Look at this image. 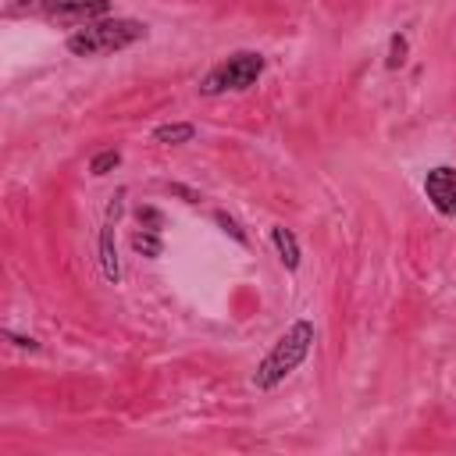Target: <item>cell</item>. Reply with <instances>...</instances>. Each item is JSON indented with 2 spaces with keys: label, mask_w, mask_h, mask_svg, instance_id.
Instances as JSON below:
<instances>
[{
  "label": "cell",
  "mask_w": 456,
  "mask_h": 456,
  "mask_svg": "<svg viewBox=\"0 0 456 456\" xmlns=\"http://www.w3.org/2000/svg\"><path fill=\"white\" fill-rule=\"evenodd\" d=\"M314 338H317L314 321H306V317L292 321V324L278 335V342L271 346V353L256 363V370H253V385H256L260 392H271L274 385H281V381H285V378H289V374L306 360V353H310Z\"/></svg>",
  "instance_id": "1"
},
{
  "label": "cell",
  "mask_w": 456,
  "mask_h": 456,
  "mask_svg": "<svg viewBox=\"0 0 456 456\" xmlns=\"http://www.w3.org/2000/svg\"><path fill=\"white\" fill-rule=\"evenodd\" d=\"M146 39V25L135 18H100L68 36V50L75 57H103L114 50H125L132 43Z\"/></svg>",
  "instance_id": "2"
},
{
  "label": "cell",
  "mask_w": 456,
  "mask_h": 456,
  "mask_svg": "<svg viewBox=\"0 0 456 456\" xmlns=\"http://www.w3.org/2000/svg\"><path fill=\"white\" fill-rule=\"evenodd\" d=\"M264 68H267V61H264V53H256V50L228 53L224 61H217V64L203 75L200 93H207V96H217V93H242V89L256 86V78L264 75Z\"/></svg>",
  "instance_id": "3"
},
{
  "label": "cell",
  "mask_w": 456,
  "mask_h": 456,
  "mask_svg": "<svg viewBox=\"0 0 456 456\" xmlns=\"http://www.w3.org/2000/svg\"><path fill=\"white\" fill-rule=\"evenodd\" d=\"M110 11V0H18L7 14H28L53 25H89Z\"/></svg>",
  "instance_id": "4"
},
{
  "label": "cell",
  "mask_w": 456,
  "mask_h": 456,
  "mask_svg": "<svg viewBox=\"0 0 456 456\" xmlns=\"http://www.w3.org/2000/svg\"><path fill=\"white\" fill-rule=\"evenodd\" d=\"M424 196L442 217H456V167L438 164L424 175Z\"/></svg>",
  "instance_id": "5"
},
{
  "label": "cell",
  "mask_w": 456,
  "mask_h": 456,
  "mask_svg": "<svg viewBox=\"0 0 456 456\" xmlns=\"http://www.w3.org/2000/svg\"><path fill=\"white\" fill-rule=\"evenodd\" d=\"M121 200H125V189H118L114 203H110V210H107V221H103V228H100V267H103V278H107L110 285L121 281V264H118V249H114V224H118V217H121Z\"/></svg>",
  "instance_id": "6"
},
{
  "label": "cell",
  "mask_w": 456,
  "mask_h": 456,
  "mask_svg": "<svg viewBox=\"0 0 456 456\" xmlns=\"http://www.w3.org/2000/svg\"><path fill=\"white\" fill-rule=\"evenodd\" d=\"M271 242H274V249H278L281 264H285L289 271H296V267H299V260H303V253H299V242H296V235H292L289 228L274 224V228H271Z\"/></svg>",
  "instance_id": "7"
},
{
  "label": "cell",
  "mask_w": 456,
  "mask_h": 456,
  "mask_svg": "<svg viewBox=\"0 0 456 456\" xmlns=\"http://www.w3.org/2000/svg\"><path fill=\"white\" fill-rule=\"evenodd\" d=\"M192 139H196L192 121H171V125L153 128V142H164V146H182V142H192Z\"/></svg>",
  "instance_id": "8"
},
{
  "label": "cell",
  "mask_w": 456,
  "mask_h": 456,
  "mask_svg": "<svg viewBox=\"0 0 456 456\" xmlns=\"http://www.w3.org/2000/svg\"><path fill=\"white\" fill-rule=\"evenodd\" d=\"M128 242H132V249H135L139 256H150V260L164 253V242H160V235H157V232H150V228H142V232H132V239H128Z\"/></svg>",
  "instance_id": "9"
},
{
  "label": "cell",
  "mask_w": 456,
  "mask_h": 456,
  "mask_svg": "<svg viewBox=\"0 0 456 456\" xmlns=\"http://www.w3.org/2000/svg\"><path fill=\"white\" fill-rule=\"evenodd\" d=\"M406 57H410V39H406V32H392V39H388V57H385V68H403L406 64Z\"/></svg>",
  "instance_id": "10"
},
{
  "label": "cell",
  "mask_w": 456,
  "mask_h": 456,
  "mask_svg": "<svg viewBox=\"0 0 456 456\" xmlns=\"http://www.w3.org/2000/svg\"><path fill=\"white\" fill-rule=\"evenodd\" d=\"M121 164V150H100L93 160H89V171L100 178V175H107V171H114Z\"/></svg>",
  "instance_id": "11"
},
{
  "label": "cell",
  "mask_w": 456,
  "mask_h": 456,
  "mask_svg": "<svg viewBox=\"0 0 456 456\" xmlns=\"http://www.w3.org/2000/svg\"><path fill=\"white\" fill-rule=\"evenodd\" d=\"M214 221H217V224H221V232H224V235H232V239H235L239 246H246V242H249V239H246V232H242V224H239V221H235L232 214L217 210V214H214Z\"/></svg>",
  "instance_id": "12"
},
{
  "label": "cell",
  "mask_w": 456,
  "mask_h": 456,
  "mask_svg": "<svg viewBox=\"0 0 456 456\" xmlns=\"http://www.w3.org/2000/svg\"><path fill=\"white\" fill-rule=\"evenodd\" d=\"M135 217H139V224L150 228V232H160V228H164V214H160L157 207H139Z\"/></svg>",
  "instance_id": "13"
},
{
  "label": "cell",
  "mask_w": 456,
  "mask_h": 456,
  "mask_svg": "<svg viewBox=\"0 0 456 456\" xmlns=\"http://www.w3.org/2000/svg\"><path fill=\"white\" fill-rule=\"evenodd\" d=\"M7 335V342H14L18 349H28V353H36L39 349V342L36 338H28V335H14V331H4Z\"/></svg>",
  "instance_id": "14"
}]
</instances>
